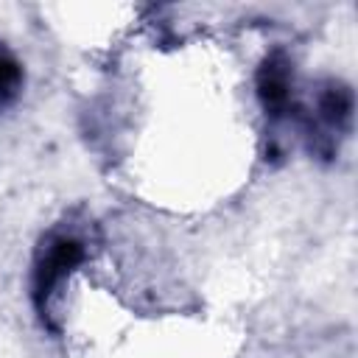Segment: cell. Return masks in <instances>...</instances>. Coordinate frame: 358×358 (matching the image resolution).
Listing matches in <instances>:
<instances>
[{"label":"cell","mask_w":358,"mask_h":358,"mask_svg":"<svg viewBox=\"0 0 358 358\" xmlns=\"http://www.w3.org/2000/svg\"><path fill=\"white\" fill-rule=\"evenodd\" d=\"M257 92L260 101L266 103V109H271L274 115H280L288 106L291 98V67L285 62L282 53H274L263 62L260 73H257Z\"/></svg>","instance_id":"obj_2"},{"label":"cell","mask_w":358,"mask_h":358,"mask_svg":"<svg viewBox=\"0 0 358 358\" xmlns=\"http://www.w3.org/2000/svg\"><path fill=\"white\" fill-rule=\"evenodd\" d=\"M319 112H322V117L327 123L341 126L350 117V112H352V95H350V90H344V87L324 90L322 98H319Z\"/></svg>","instance_id":"obj_3"},{"label":"cell","mask_w":358,"mask_h":358,"mask_svg":"<svg viewBox=\"0 0 358 358\" xmlns=\"http://www.w3.org/2000/svg\"><path fill=\"white\" fill-rule=\"evenodd\" d=\"M20 87V64L14 62L11 53H6L0 48V101L3 98H11Z\"/></svg>","instance_id":"obj_4"},{"label":"cell","mask_w":358,"mask_h":358,"mask_svg":"<svg viewBox=\"0 0 358 358\" xmlns=\"http://www.w3.org/2000/svg\"><path fill=\"white\" fill-rule=\"evenodd\" d=\"M81 257H84V249H81V243H78L76 238H56V241L48 246V252H45V257L39 260L36 274H34V299H36L39 308H42L45 299L53 294V288L59 285V280H62L73 266L81 263Z\"/></svg>","instance_id":"obj_1"}]
</instances>
